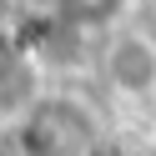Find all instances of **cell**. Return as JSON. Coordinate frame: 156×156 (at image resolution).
Wrapping results in <instances>:
<instances>
[{"label":"cell","mask_w":156,"mask_h":156,"mask_svg":"<svg viewBox=\"0 0 156 156\" xmlns=\"http://www.w3.org/2000/svg\"><path fill=\"white\" fill-rule=\"evenodd\" d=\"M91 141V116L71 101H45L30 121L20 126V156H81Z\"/></svg>","instance_id":"6da1fadb"},{"label":"cell","mask_w":156,"mask_h":156,"mask_svg":"<svg viewBox=\"0 0 156 156\" xmlns=\"http://www.w3.org/2000/svg\"><path fill=\"white\" fill-rule=\"evenodd\" d=\"M106 86L121 101L156 96V41L146 30H121L106 51Z\"/></svg>","instance_id":"7a4b0ae2"},{"label":"cell","mask_w":156,"mask_h":156,"mask_svg":"<svg viewBox=\"0 0 156 156\" xmlns=\"http://www.w3.org/2000/svg\"><path fill=\"white\" fill-rule=\"evenodd\" d=\"M45 106L41 96V61L20 41H0V121H30Z\"/></svg>","instance_id":"3957f363"},{"label":"cell","mask_w":156,"mask_h":156,"mask_svg":"<svg viewBox=\"0 0 156 156\" xmlns=\"http://www.w3.org/2000/svg\"><path fill=\"white\" fill-rule=\"evenodd\" d=\"M55 10L66 15L81 30H96V25H111L126 15V0H55Z\"/></svg>","instance_id":"277c9868"},{"label":"cell","mask_w":156,"mask_h":156,"mask_svg":"<svg viewBox=\"0 0 156 156\" xmlns=\"http://www.w3.org/2000/svg\"><path fill=\"white\" fill-rule=\"evenodd\" d=\"M0 20H5V0H0Z\"/></svg>","instance_id":"5b68a950"},{"label":"cell","mask_w":156,"mask_h":156,"mask_svg":"<svg viewBox=\"0 0 156 156\" xmlns=\"http://www.w3.org/2000/svg\"><path fill=\"white\" fill-rule=\"evenodd\" d=\"M151 156H156V146H151Z\"/></svg>","instance_id":"8992f818"}]
</instances>
